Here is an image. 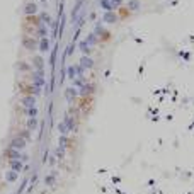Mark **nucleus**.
I'll use <instances>...</instances> for the list:
<instances>
[{
  "mask_svg": "<svg viewBox=\"0 0 194 194\" xmlns=\"http://www.w3.org/2000/svg\"><path fill=\"white\" fill-rule=\"evenodd\" d=\"M75 128V118H72V116H67V118L63 119L62 123L58 125V131L62 136H68V133L72 131Z\"/></svg>",
  "mask_w": 194,
  "mask_h": 194,
  "instance_id": "nucleus-1",
  "label": "nucleus"
},
{
  "mask_svg": "<svg viewBox=\"0 0 194 194\" xmlns=\"http://www.w3.org/2000/svg\"><path fill=\"white\" fill-rule=\"evenodd\" d=\"M99 4H101V7L104 9L106 12H111V10L118 9L123 4V0H99Z\"/></svg>",
  "mask_w": 194,
  "mask_h": 194,
  "instance_id": "nucleus-2",
  "label": "nucleus"
},
{
  "mask_svg": "<svg viewBox=\"0 0 194 194\" xmlns=\"http://www.w3.org/2000/svg\"><path fill=\"white\" fill-rule=\"evenodd\" d=\"M21 90L24 96H39L41 94V87H38L34 83H29V85H21Z\"/></svg>",
  "mask_w": 194,
  "mask_h": 194,
  "instance_id": "nucleus-3",
  "label": "nucleus"
},
{
  "mask_svg": "<svg viewBox=\"0 0 194 194\" xmlns=\"http://www.w3.org/2000/svg\"><path fill=\"white\" fill-rule=\"evenodd\" d=\"M26 140L21 138V136H14V138L10 140V143H9V148H14V150H19V152H22L24 148H26Z\"/></svg>",
  "mask_w": 194,
  "mask_h": 194,
  "instance_id": "nucleus-4",
  "label": "nucleus"
},
{
  "mask_svg": "<svg viewBox=\"0 0 194 194\" xmlns=\"http://www.w3.org/2000/svg\"><path fill=\"white\" fill-rule=\"evenodd\" d=\"M31 83H34L38 87L44 85V73H43V70H36V72L31 73Z\"/></svg>",
  "mask_w": 194,
  "mask_h": 194,
  "instance_id": "nucleus-5",
  "label": "nucleus"
},
{
  "mask_svg": "<svg viewBox=\"0 0 194 194\" xmlns=\"http://www.w3.org/2000/svg\"><path fill=\"white\" fill-rule=\"evenodd\" d=\"M9 169H10V170H14V172H19V174H21V170L24 169V162H22L21 159L9 160Z\"/></svg>",
  "mask_w": 194,
  "mask_h": 194,
  "instance_id": "nucleus-6",
  "label": "nucleus"
},
{
  "mask_svg": "<svg viewBox=\"0 0 194 194\" xmlns=\"http://www.w3.org/2000/svg\"><path fill=\"white\" fill-rule=\"evenodd\" d=\"M21 104L24 106V109L36 107V96H24V97L21 99Z\"/></svg>",
  "mask_w": 194,
  "mask_h": 194,
  "instance_id": "nucleus-7",
  "label": "nucleus"
},
{
  "mask_svg": "<svg viewBox=\"0 0 194 194\" xmlns=\"http://www.w3.org/2000/svg\"><path fill=\"white\" fill-rule=\"evenodd\" d=\"M77 96H78V92H77L75 87H68V89L65 90V99H67L68 102H72V101H73Z\"/></svg>",
  "mask_w": 194,
  "mask_h": 194,
  "instance_id": "nucleus-8",
  "label": "nucleus"
},
{
  "mask_svg": "<svg viewBox=\"0 0 194 194\" xmlns=\"http://www.w3.org/2000/svg\"><path fill=\"white\" fill-rule=\"evenodd\" d=\"M22 44H24L28 49H34L36 46H38V43L34 41V38H28V36L22 38Z\"/></svg>",
  "mask_w": 194,
  "mask_h": 194,
  "instance_id": "nucleus-9",
  "label": "nucleus"
},
{
  "mask_svg": "<svg viewBox=\"0 0 194 194\" xmlns=\"http://www.w3.org/2000/svg\"><path fill=\"white\" fill-rule=\"evenodd\" d=\"M94 67V62H92V58L89 56H83L82 60H80V68L85 70V68H92Z\"/></svg>",
  "mask_w": 194,
  "mask_h": 194,
  "instance_id": "nucleus-10",
  "label": "nucleus"
},
{
  "mask_svg": "<svg viewBox=\"0 0 194 194\" xmlns=\"http://www.w3.org/2000/svg\"><path fill=\"white\" fill-rule=\"evenodd\" d=\"M102 19H104V22H107V24H114V22L118 21V15H116V14L111 10V12H106Z\"/></svg>",
  "mask_w": 194,
  "mask_h": 194,
  "instance_id": "nucleus-11",
  "label": "nucleus"
},
{
  "mask_svg": "<svg viewBox=\"0 0 194 194\" xmlns=\"http://www.w3.org/2000/svg\"><path fill=\"white\" fill-rule=\"evenodd\" d=\"M17 179H19V172H14V170H9V172L5 174V180H7L9 184H12V182H15Z\"/></svg>",
  "mask_w": 194,
  "mask_h": 194,
  "instance_id": "nucleus-12",
  "label": "nucleus"
},
{
  "mask_svg": "<svg viewBox=\"0 0 194 194\" xmlns=\"http://www.w3.org/2000/svg\"><path fill=\"white\" fill-rule=\"evenodd\" d=\"M22 153L19 150H14V148H9L7 150V159L9 160H14V159H21Z\"/></svg>",
  "mask_w": 194,
  "mask_h": 194,
  "instance_id": "nucleus-13",
  "label": "nucleus"
},
{
  "mask_svg": "<svg viewBox=\"0 0 194 194\" xmlns=\"http://www.w3.org/2000/svg\"><path fill=\"white\" fill-rule=\"evenodd\" d=\"M55 180H56V174L53 172V174H49V175L44 177V184H46L48 187H53L55 186Z\"/></svg>",
  "mask_w": 194,
  "mask_h": 194,
  "instance_id": "nucleus-14",
  "label": "nucleus"
},
{
  "mask_svg": "<svg viewBox=\"0 0 194 194\" xmlns=\"http://www.w3.org/2000/svg\"><path fill=\"white\" fill-rule=\"evenodd\" d=\"M33 65L36 67V70H43V68H44V62H43L41 56H34V60H33Z\"/></svg>",
  "mask_w": 194,
  "mask_h": 194,
  "instance_id": "nucleus-15",
  "label": "nucleus"
},
{
  "mask_svg": "<svg viewBox=\"0 0 194 194\" xmlns=\"http://www.w3.org/2000/svg\"><path fill=\"white\" fill-rule=\"evenodd\" d=\"M36 10H38V7H36V4H28L26 7H24V12L28 15H34Z\"/></svg>",
  "mask_w": 194,
  "mask_h": 194,
  "instance_id": "nucleus-16",
  "label": "nucleus"
},
{
  "mask_svg": "<svg viewBox=\"0 0 194 194\" xmlns=\"http://www.w3.org/2000/svg\"><path fill=\"white\" fill-rule=\"evenodd\" d=\"M24 114L28 118H38V107H29V109H24Z\"/></svg>",
  "mask_w": 194,
  "mask_h": 194,
  "instance_id": "nucleus-17",
  "label": "nucleus"
},
{
  "mask_svg": "<svg viewBox=\"0 0 194 194\" xmlns=\"http://www.w3.org/2000/svg\"><path fill=\"white\" fill-rule=\"evenodd\" d=\"M39 49H41L43 53H46L49 49V41H48V38H43L41 43H39Z\"/></svg>",
  "mask_w": 194,
  "mask_h": 194,
  "instance_id": "nucleus-18",
  "label": "nucleus"
},
{
  "mask_svg": "<svg viewBox=\"0 0 194 194\" xmlns=\"http://www.w3.org/2000/svg\"><path fill=\"white\" fill-rule=\"evenodd\" d=\"M38 128V118H29L28 119V130L29 131H33Z\"/></svg>",
  "mask_w": 194,
  "mask_h": 194,
  "instance_id": "nucleus-19",
  "label": "nucleus"
},
{
  "mask_svg": "<svg viewBox=\"0 0 194 194\" xmlns=\"http://www.w3.org/2000/svg\"><path fill=\"white\" fill-rule=\"evenodd\" d=\"M128 9H130V10H138L140 0H130V2H128Z\"/></svg>",
  "mask_w": 194,
  "mask_h": 194,
  "instance_id": "nucleus-20",
  "label": "nucleus"
},
{
  "mask_svg": "<svg viewBox=\"0 0 194 194\" xmlns=\"http://www.w3.org/2000/svg\"><path fill=\"white\" fill-rule=\"evenodd\" d=\"M44 159H46V162H48V165L49 167H55L56 164H58V162H56V157H53V155H46V157H44Z\"/></svg>",
  "mask_w": 194,
  "mask_h": 194,
  "instance_id": "nucleus-21",
  "label": "nucleus"
},
{
  "mask_svg": "<svg viewBox=\"0 0 194 194\" xmlns=\"http://www.w3.org/2000/svg\"><path fill=\"white\" fill-rule=\"evenodd\" d=\"M82 89V96H87V94H92V90H94V85H83V87H80Z\"/></svg>",
  "mask_w": 194,
  "mask_h": 194,
  "instance_id": "nucleus-22",
  "label": "nucleus"
},
{
  "mask_svg": "<svg viewBox=\"0 0 194 194\" xmlns=\"http://www.w3.org/2000/svg\"><path fill=\"white\" fill-rule=\"evenodd\" d=\"M55 157H56L58 160H62L63 157H65V148H62V146H58V148L55 150Z\"/></svg>",
  "mask_w": 194,
  "mask_h": 194,
  "instance_id": "nucleus-23",
  "label": "nucleus"
},
{
  "mask_svg": "<svg viewBox=\"0 0 194 194\" xmlns=\"http://www.w3.org/2000/svg\"><path fill=\"white\" fill-rule=\"evenodd\" d=\"M68 145H70L68 136H60V146L62 148H68Z\"/></svg>",
  "mask_w": 194,
  "mask_h": 194,
  "instance_id": "nucleus-24",
  "label": "nucleus"
},
{
  "mask_svg": "<svg viewBox=\"0 0 194 194\" xmlns=\"http://www.w3.org/2000/svg\"><path fill=\"white\" fill-rule=\"evenodd\" d=\"M28 22L34 24V26H41V22H39V17H36V15H28Z\"/></svg>",
  "mask_w": 194,
  "mask_h": 194,
  "instance_id": "nucleus-25",
  "label": "nucleus"
},
{
  "mask_svg": "<svg viewBox=\"0 0 194 194\" xmlns=\"http://www.w3.org/2000/svg\"><path fill=\"white\" fill-rule=\"evenodd\" d=\"M19 68H21L22 72H31V67H29L28 63H24V62H22V63H19Z\"/></svg>",
  "mask_w": 194,
  "mask_h": 194,
  "instance_id": "nucleus-26",
  "label": "nucleus"
},
{
  "mask_svg": "<svg viewBox=\"0 0 194 194\" xmlns=\"http://www.w3.org/2000/svg\"><path fill=\"white\" fill-rule=\"evenodd\" d=\"M17 136H21V138H24L26 141H28V140L31 138V135H29V130H28V131H21L19 135H17Z\"/></svg>",
  "mask_w": 194,
  "mask_h": 194,
  "instance_id": "nucleus-27",
  "label": "nucleus"
},
{
  "mask_svg": "<svg viewBox=\"0 0 194 194\" xmlns=\"http://www.w3.org/2000/svg\"><path fill=\"white\" fill-rule=\"evenodd\" d=\"M41 19H43V22H48V24L51 22V17L48 14H41Z\"/></svg>",
  "mask_w": 194,
  "mask_h": 194,
  "instance_id": "nucleus-28",
  "label": "nucleus"
},
{
  "mask_svg": "<svg viewBox=\"0 0 194 194\" xmlns=\"http://www.w3.org/2000/svg\"><path fill=\"white\" fill-rule=\"evenodd\" d=\"M39 34H41L43 38H46V28H44V26H39Z\"/></svg>",
  "mask_w": 194,
  "mask_h": 194,
  "instance_id": "nucleus-29",
  "label": "nucleus"
},
{
  "mask_svg": "<svg viewBox=\"0 0 194 194\" xmlns=\"http://www.w3.org/2000/svg\"><path fill=\"white\" fill-rule=\"evenodd\" d=\"M41 2H48V0H41Z\"/></svg>",
  "mask_w": 194,
  "mask_h": 194,
  "instance_id": "nucleus-30",
  "label": "nucleus"
}]
</instances>
